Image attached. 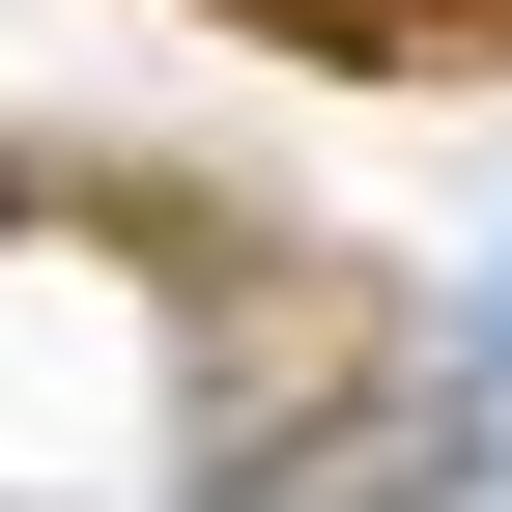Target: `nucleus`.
Masks as SVG:
<instances>
[{
	"instance_id": "obj_1",
	"label": "nucleus",
	"mask_w": 512,
	"mask_h": 512,
	"mask_svg": "<svg viewBox=\"0 0 512 512\" xmlns=\"http://www.w3.org/2000/svg\"><path fill=\"white\" fill-rule=\"evenodd\" d=\"M228 29H285V57H512V0H228Z\"/></svg>"
}]
</instances>
